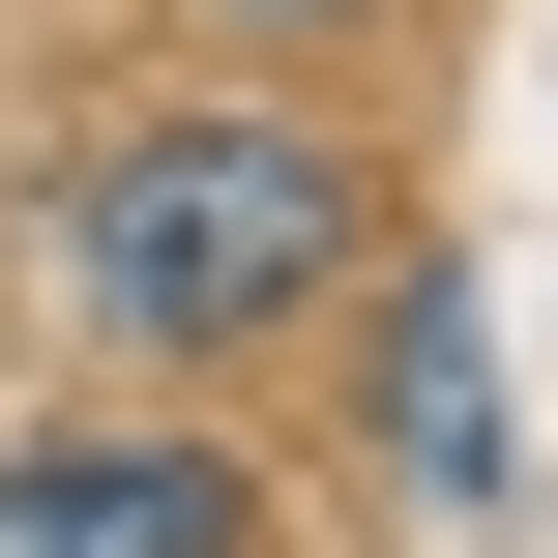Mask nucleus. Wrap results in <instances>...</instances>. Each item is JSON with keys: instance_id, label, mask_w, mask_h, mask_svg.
Here are the masks:
<instances>
[{"instance_id": "nucleus-2", "label": "nucleus", "mask_w": 558, "mask_h": 558, "mask_svg": "<svg viewBox=\"0 0 558 558\" xmlns=\"http://www.w3.org/2000/svg\"><path fill=\"white\" fill-rule=\"evenodd\" d=\"M0 558H235L206 441H0Z\"/></svg>"}, {"instance_id": "nucleus-3", "label": "nucleus", "mask_w": 558, "mask_h": 558, "mask_svg": "<svg viewBox=\"0 0 558 558\" xmlns=\"http://www.w3.org/2000/svg\"><path fill=\"white\" fill-rule=\"evenodd\" d=\"M383 441H412L441 500L500 471V353H471V294H412V324H383Z\"/></svg>"}, {"instance_id": "nucleus-4", "label": "nucleus", "mask_w": 558, "mask_h": 558, "mask_svg": "<svg viewBox=\"0 0 558 558\" xmlns=\"http://www.w3.org/2000/svg\"><path fill=\"white\" fill-rule=\"evenodd\" d=\"M235 29H294V0H235Z\"/></svg>"}, {"instance_id": "nucleus-1", "label": "nucleus", "mask_w": 558, "mask_h": 558, "mask_svg": "<svg viewBox=\"0 0 558 558\" xmlns=\"http://www.w3.org/2000/svg\"><path fill=\"white\" fill-rule=\"evenodd\" d=\"M59 265H88V324H147V353L324 324V265H353V147H324V118H118V147L59 177Z\"/></svg>"}]
</instances>
